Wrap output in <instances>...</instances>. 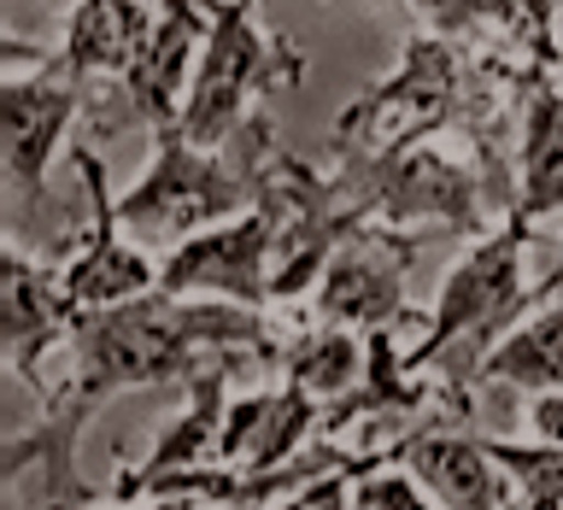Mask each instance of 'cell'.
Wrapping results in <instances>:
<instances>
[{
	"mask_svg": "<svg viewBox=\"0 0 563 510\" xmlns=\"http://www.w3.org/2000/svg\"><path fill=\"white\" fill-rule=\"evenodd\" d=\"M288 334L294 329H282L276 311L153 288V293L123 299V306L82 311L70 323V376L59 387L100 411L112 393H130V387L194 381L211 358H229V352L258 358V364H282Z\"/></svg>",
	"mask_w": 563,
	"mask_h": 510,
	"instance_id": "cell-1",
	"label": "cell"
},
{
	"mask_svg": "<svg viewBox=\"0 0 563 510\" xmlns=\"http://www.w3.org/2000/svg\"><path fill=\"white\" fill-rule=\"evenodd\" d=\"M482 77H487L482 47L417 30L405 42L399 65L341 106L334 135H329L334 170H364L387 153L411 147V141H429L440 130H464L470 106L482 95Z\"/></svg>",
	"mask_w": 563,
	"mask_h": 510,
	"instance_id": "cell-2",
	"label": "cell"
},
{
	"mask_svg": "<svg viewBox=\"0 0 563 510\" xmlns=\"http://www.w3.org/2000/svg\"><path fill=\"white\" fill-rule=\"evenodd\" d=\"M147 135H153V165L141 170L135 188L118 193V218L135 241L176 246L258 206V170H264V153L276 147L271 112L246 118L229 147H194L183 123H158Z\"/></svg>",
	"mask_w": 563,
	"mask_h": 510,
	"instance_id": "cell-3",
	"label": "cell"
},
{
	"mask_svg": "<svg viewBox=\"0 0 563 510\" xmlns=\"http://www.w3.org/2000/svg\"><path fill=\"white\" fill-rule=\"evenodd\" d=\"M346 193L358 200L376 223L417 229V235H470L482 241L505 223L510 188L493 182L482 153L457 130H440L429 141L376 158L364 170H334Z\"/></svg>",
	"mask_w": 563,
	"mask_h": 510,
	"instance_id": "cell-4",
	"label": "cell"
},
{
	"mask_svg": "<svg viewBox=\"0 0 563 510\" xmlns=\"http://www.w3.org/2000/svg\"><path fill=\"white\" fill-rule=\"evenodd\" d=\"M528 246L534 235L517 223H499L493 235L470 241V253L446 270L429 311V329L405 346V358L417 369H440L457 387H470L475 364L522 323L528 311H540V281H528Z\"/></svg>",
	"mask_w": 563,
	"mask_h": 510,
	"instance_id": "cell-5",
	"label": "cell"
},
{
	"mask_svg": "<svg viewBox=\"0 0 563 510\" xmlns=\"http://www.w3.org/2000/svg\"><path fill=\"white\" fill-rule=\"evenodd\" d=\"M253 7L258 0H211V35L183 100V135L194 147H229L282 82L294 88L306 77V53L294 42H271Z\"/></svg>",
	"mask_w": 563,
	"mask_h": 510,
	"instance_id": "cell-6",
	"label": "cell"
},
{
	"mask_svg": "<svg viewBox=\"0 0 563 510\" xmlns=\"http://www.w3.org/2000/svg\"><path fill=\"white\" fill-rule=\"evenodd\" d=\"M70 170L88 193L82 223L70 229V241L59 246V281L70 311H100V306H123L135 293L158 288V258H147V246L130 241V229L118 218V193L106 182V158L88 141H70Z\"/></svg>",
	"mask_w": 563,
	"mask_h": 510,
	"instance_id": "cell-7",
	"label": "cell"
},
{
	"mask_svg": "<svg viewBox=\"0 0 563 510\" xmlns=\"http://www.w3.org/2000/svg\"><path fill=\"white\" fill-rule=\"evenodd\" d=\"M417 229H394V223H358L352 235L334 246L323 281L311 293V317L317 323H346L358 334L376 329H399L405 323V288H411L417 253H422Z\"/></svg>",
	"mask_w": 563,
	"mask_h": 510,
	"instance_id": "cell-8",
	"label": "cell"
},
{
	"mask_svg": "<svg viewBox=\"0 0 563 510\" xmlns=\"http://www.w3.org/2000/svg\"><path fill=\"white\" fill-rule=\"evenodd\" d=\"M271 276H276V218L264 200L241 218L165 246V258H158V288L165 293L235 299V306L253 311H271Z\"/></svg>",
	"mask_w": 563,
	"mask_h": 510,
	"instance_id": "cell-9",
	"label": "cell"
},
{
	"mask_svg": "<svg viewBox=\"0 0 563 510\" xmlns=\"http://www.w3.org/2000/svg\"><path fill=\"white\" fill-rule=\"evenodd\" d=\"M82 106H95V88L70 77L59 53H47L42 65L7 70V188L12 200L35 206L47 193V165L65 147L70 123Z\"/></svg>",
	"mask_w": 563,
	"mask_h": 510,
	"instance_id": "cell-10",
	"label": "cell"
},
{
	"mask_svg": "<svg viewBox=\"0 0 563 510\" xmlns=\"http://www.w3.org/2000/svg\"><path fill=\"white\" fill-rule=\"evenodd\" d=\"M394 457L422 481L440 510H510L517 475L493 457L487 434L475 429H411L394 440Z\"/></svg>",
	"mask_w": 563,
	"mask_h": 510,
	"instance_id": "cell-11",
	"label": "cell"
},
{
	"mask_svg": "<svg viewBox=\"0 0 563 510\" xmlns=\"http://www.w3.org/2000/svg\"><path fill=\"white\" fill-rule=\"evenodd\" d=\"M417 30L452 35L464 47H505L528 65L563 70V0H405Z\"/></svg>",
	"mask_w": 563,
	"mask_h": 510,
	"instance_id": "cell-12",
	"label": "cell"
},
{
	"mask_svg": "<svg viewBox=\"0 0 563 510\" xmlns=\"http://www.w3.org/2000/svg\"><path fill=\"white\" fill-rule=\"evenodd\" d=\"M323 411L329 404L306 393L299 381L282 376V387H258L229 404V422H223V446H218V464H235V469H288L299 452L317 446L323 434Z\"/></svg>",
	"mask_w": 563,
	"mask_h": 510,
	"instance_id": "cell-13",
	"label": "cell"
},
{
	"mask_svg": "<svg viewBox=\"0 0 563 510\" xmlns=\"http://www.w3.org/2000/svg\"><path fill=\"white\" fill-rule=\"evenodd\" d=\"M70 323H77V311H70V299H65L59 264L7 246V253H0V329H7V364H12L18 381L35 387V393H47V381L35 376V358H42L47 346L70 341Z\"/></svg>",
	"mask_w": 563,
	"mask_h": 510,
	"instance_id": "cell-14",
	"label": "cell"
},
{
	"mask_svg": "<svg viewBox=\"0 0 563 510\" xmlns=\"http://www.w3.org/2000/svg\"><path fill=\"white\" fill-rule=\"evenodd\" d=\"M563 211V70L534 65L522 82V123H517V200L505 218L540 235L545 218Z\"/></svg>",
	"mask_w": 563,
	"mask_h": 510,
	"instance_id": "cell-15",
	"label": "cell"
},
{
	"mask_svg": "<svg viewBox=\"0 0 563 510\" xmlns=\"http://www.w3.org/2000/svg\"><path fill=\"white\" fill-rule=\"evenodd\" d=\"M235 364L246 358H211L188 387V411L170 422L165 434L153 440V452L141 457V464H123L118 481H112V505H130L147 481H158V475H176V469H200V464H218V446H223V422H229V381H235Z\"/></svg>",
	"mask_w": 563,
	"mask_h": 510,
	"instance_id": "cell-16",
	"label": "cell"
},
{
	"mask_svg": "<svg viewBox=\"0 0 563 510\" xmlns=\"http://www.w3.org/2000/svg\"><path fill=\"white\" fill-rule=\"evenodd\" d=\"M158 12L147 0H77L65 18V47L59 65L70 77H82L88 88L112 82L123 88V77L141 65V53L153 42Z\"/></svg>",
	"mask_w": 563,
	"mask_h": 510,
	"instance_id": "cell-17",
	"label": "cell"
},
{
	"mask_svg": "<svg viewBox=\"0 0 563 510\" xmlns=\"http://www.w3.org/2000/svg\"><path fill=\"white\" fill-rule=\"evenodd\" d=\"M482 381L522 387L528 399L563 387V299H545L540 311H528L522 323L510 329L482 364H475L470 387H482Z\"/></svg>",
	"mask_w": 563,
	"mask_h": 510,
	"instance_id": "cell-18",
	"label": "cell"
},
{
	"mask_svg": "<svg viewBox=\"0 0 563 510\" xmlns=\"http://www.w3.org/2000/svg\"><path fill=\"white\" fill-rule=\"evenodd\" d=\"M364 364H369V334L346 329V323H317V317L306 329H294L288 352H282V376L299 381L323 404L346 399L364 381Z\"/></svg>",
	"mask_w": 563,
	"mask_h": 510,
	"instance_id": "cell-19",
	"label": "cell"
},
{
	"mask_svg": "<svg viewBox=\"0 0 563 510\" xmlns=\"http://www.w3.org/2000/svg\"><path fill=\"white\" fill-rule=\"evenodd\" d=\"M528 434H534L540 446H563V387L528 399Z\"/></svg>",
	"mask_w": 563,
	"mask_h": 510,
	"instance_id": "cell-20",
	"label": "cell"
},
{
	"mask_svg": "<svg viewBox=\"0 0 563 510\" xmlns=\"http://www.w3.org/2000/svg\"><path fill=\"white\" fill-rule=\"evenodd\" d=\"M545 299H563V246H558V258H552V270L540 276V306Z\"/></svg>",
	"mask_w": 563,
	"mask_h": 510,
	"instance_id": "cell-21",
	"label": "cell"
},
{
	"mask_svg": "<svg viewBox=\"0 0 563 510\" xmlns=\"http://www.w3.org/2000/svg\"><path fill=\"white\" fill-rule=\"evenodd\" d=\"M558 42H563V24H558Z\"/></svg>",
	"mask_w": 563,
	"mask_h": 510,
	"instance_id": "cell-22",
	"label": "cell"
}]
</instances>
